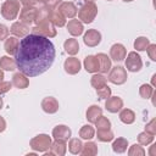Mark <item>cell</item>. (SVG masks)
<instances>
[{
    "instance_id": "cell-1",
    "label": "cell",
    "mask_w": 156,
    "mask_h": 156,
    "mask_svg": "<svg viewBox=\"0 0 156 156\" xmlns=\"http://www.w3.org/2000/svg\"><path fill=\"white\" fill-rule=\"evenodd\" d=\"M56 50L49 38L28 34L15 54L16 67L27 77H37L46 72L54 63Z\"/></svg>"
},
{
    "instance_id": "cell-2",
    "label": "cell",
    "mask_w": 156,
    "mask_h": 156,
    "mask_svg": "<svg viewBox=\"0 0 156 156\" xmlns=\"http://www.w3.org/2000/svg\"><path fill=\"white\" fill-rule=\"evenodd\" d=\"M30 30H32L33 34L41 35V37H45V38H49V39L56 37V34H57L56 27L48 18H44V20H40V21L35 22V26Z\"/></svg>"
},
{
    "instance_id": "cell-3",
    "label": "cell",
    "mask_w": 156,
    "mask_h": 156,
    "mask_svg": "<svg viewBox=\"0 0 156 156\" xmlns=\"http://www.w3.org/2000/svg\"><path fill=\"white\" fill-rule=\"evenodd\" d=\"M20 10L21 9H20V1L18 0H6L2 2L1 7H0L1 16L7 21L15 20L18 16Z\"/></svg>"
},
{
    "instance_id": "cell-4",
    "label": "cell",
    "mask_w": 156,
    "mask_h": 156,
    "mask_svg": "<svg viewBox=\"0 0 156 156\" xmlns=\"http://www.w3.org/2000/svg\"><path fill=\"white\" fill-rule=\"evenodd\" d=\"M98 15V6L94 2H85L78 10V18L82 23H91Z\"/></svg>"
},
{
    "instance_id": "cell-5",
    "label": "cell",
    "mask_w": 156,
    "mask_h": 156,
    "mask_svg": "<svg viewBox=\"0 0 156 156\" xmlns=\"http://www.w3.org/2000/svg\"><path fill=\"white\" fill-rule=\"evenodd\" d=\"M51 138L48 134H38L30 139L29 146L35 152H46L51 145Z\"/></svg>"
},
{
    "instance_id": "cell-6",
    "label": "cell",
    "mask_w": 156,
    "mask_h": 156,
    "mask_svg": "<svg viewBox=\"0 0 156 156\" xmlns=\"http://www.w3.org/2000/svg\"><path fill=\"white\" fill-rule=\"evenodd\" d=\"M108 72H110V73H108L107 79H108V82H111L112 84L122 85V84H124V83L127 82L128 76H127V71H126L124 67H122V66H115V67H112Z\"/></svg>"
},
{
    "instance_id": "cell-7",
    "label": "cell",
    "mask_w": 156,
    "mask_h": 156,
    "mask_svg": "<svg viewBox=\"0 0 156 156\" xmlns=\"http://www.w3.org/2000/svg\"><path fill=\"white\" fill-rule=\"evenodd\" d=\"M126 68L127 71L129 72H139L143 67V61H141V57L140 55L136 52V51H130L128 52V55L126 56Z\"/></svg>"
},
{
    "instance_id": "cell-8",
    "label": "cell",
    "mask_w": 156,
    "mask_h": 156,
    "mask_svg": "<svg viewBox=\"0 0 156 156\" xmlns=\"http://www.w3.org/2000/svg\"><path fill=\"white\" fill-rule=\"evenodd\" d=\"M37 16H38V7L35 6H28V7L23 6V9L20 10V22L24 24L30 26L32 23H34Z\"/></svg>"
},
{
    "instance_id": "cell-9",
    "label": "cell",
    "mask_w": 156,
    "mask_h": 156,
    "mask_svg": "<svg viewBox=\"0 0 156 156\" xmlns=\"http://www.w3.org/2000/svg\"><path fill=\"white\" fill-rule=\"evenodd\" d=\"M83 41L89 48L98 46L101 41V33L98 29H88L83 37Z\"/></svg>"
},
{
    "instance_id": "cell-10",
    "label": "cell",
    "mask_w": 156,
    "mask_h": 156,
    "mask_svg": "<svg viewBox=\"0 0 156 156\" xmlns=\"http://www.w3.org/2000/svg\"><path fill=\"white\" fill-rule=\"evenodd\" d=\"M127 56V49L124 48V45L119 44V43H116L111 46L110 49V58L116 61V62H121L126 58Z\"/></svg>"
},
{
    "instance_id": "cell-11",
    "label": "cell",
    "mask_w": 156,
    "mask_h": 156,
    "mask_svg": "<svg viewBox=\"0 0 156 156\" xmlns=\"http://www.w3.org/2000/svg\"><path fill=\"white\" fill-rule=\"evenodd\" d=\"M67 151V145L66 141L63 140H54V143H51L50 149L44 152L46 156L48 155H55V156H65Z\"/></svg>"
},
{
    "instance_id": "cell-12",
    "label": "cell",
    "mask_w": 156,
    "mask_h": 156,
    "mask_svg": "<svg viewBox=\"0 0 156 156\" xmlns=\"http://www.w3.org/2000/svg\"><path fill=\"white\" fill-rule=\"evenodd\" d=\"M52 138L55 139V140H63V141H67L69 138H71V135H72V132H71V129L67 127V126H65V124H58V126H56L54 129H52Z\"/></svg>"
},
{
    "instance_id": "cell-13",
    "label": "cell",
    "mask_w": 156,
    "mask_h": 156,
    "mask_svg": "<svg viewBox=\"0 0 156 156\" xmlns=\"http://www.w3.org/2000/svg\"><path fill=\"white\" fill-rule=\"evenodd\" d=\"M49 9V7H48ZM48 20L55 26V27H63L66 24L65 16L58 11V9H49L48 11Z\"/></svg>"
},
{
    "instance_id": "cell-14",
    "label": "cell",
    "mask_w": 156,
    "mask_h": 156,
    "mask_svg": "<svg viewBox=\"0 0 156 156\" xmlns=\"http://www.w3.org/2000/svg\"><path fill=\"white\" fill-rule=\"evenodd\" d=\"M58 101L54 98V96H46L41 100V108L44 112L49 113V115H52V113H56L58 111Z\"/></svg>"
},
{
    "instance_id": "cell-15",
    "label": "cell",
    "mask_w": 156,
    "mask_h": 156,
    "mask_svg": "<svg viewBox=\"0 0 156 156\" xmlns=\"http://www.w3.org/2000/svg\"><path fill=\"white\" fill-rule=\"evenodd\" d=\"M123 107V100L118 96H110L105 101V108L111 113H117Z\"/></svg>"
},
{
    "instance_id": "cell-16",
    "label": "cell",
    "mask_w": 156,
    "mask_h": 156,
    "mask_svg": "<svg viewBox=\"0 0 156 156\" xmlns=\"http://www.w3.org/2000/svg\"><path fill=\"white\" fill-rule=\"evenodd\" d=\"M57 9L65 16V18H73L78 12L77 6L72 1H62Z\"/></svg>"
},
{
    "instance_id": "cell-17",
    "label": "cell",
    "mask_w": 156,
    "mask_h": 156,
    "mask_svg": "<svg viewBox=\"0 0 156 156\" xmlns=\"http://www.w3.org/2000/svg\"><path fill=\"white\" fill-rule=\"evenodd\" d=\"M63 68H65L66 73L73 76V74L79 73V71L82 68V63L77 57H68V58H66V61L63 63Z\"/></svg>"
},
{
    "instance_id": "cell-18",
    "label": "cell",
    "mask_w": 156,
    "mask_h": 156,
    "mask_svg": "<svg viewBox=\"0 0 156 156\" xmlns=\"http://www.w3.org/2000/svg\"><path fill=\"white\" fill-rule=\"evenodd\" d=\"M10 32L16 38H24V37H27L29 34L30 29H29L28 24H24L22 22H13L11 28H10Z\"/></svg>"
},
{
    "instance_id": "cell-19",
    "label": "cell",
    "mask_w": 156,
    "mask_h": 156,
    "mask_svg": "<svg viewBox=\"0 0 156 156\" xmlns=\"http://www.w3.org/2000/svg\"><path fill=\"white\" fill-rule=\"evenodd\" d=\"M95 56H96L98 62H99V72L101 74L107 73L111 69V58H110V56H107L104 52H99Z\"/></svg>"
},
{
    "instance_id": "cell-20",
    "label": "cell",
    "mask_w": 156,
    "mask_h": 156,
    "mask_svg": "<svg viewBox=\"0 0 156 156\" xmlns=\"http://www.w3.org/2000/svg\"><path fill=\"white\" fill-rule=\"evenodd\" d=\"M67 30L73 37H79L84 32V26L79 20H71L67 23Z\"/></svg>"
},
{
    "instance_id": "cell-21",
    "label": "cell",
    "mask_w": 156,
    "mask_h": 156,
    "mask_svg": "<svg viewBox=\"0 0 156 156\" xmlns=\"http://www.w3.org/2000/svg\"><path fill=\"white\" fill-rule=\"evenodd\" d=\"M83 65H84V69L88 73H96V72H99V62H98L96 56H94V55H88L84 58Z\"/></svg>"
},
{
    "instance_id": "cell-22",
    "label": "cell",
    "mask_w": 156,
    "mask_h": 156,
    "mask_svg": "<svg viewBox=\"0 0 156 156\" xmlns=\"http://www.w3.org/2000/svg\"><path fill=\"white\" fill-rule=\"evenodd\" d=\"M12 85L18 89H26L29 85V79L22 72H17L12 76Z\"/></svg>"
},
{
    "instance_id": "cell-23",
    "label": "cell",
    "mask_w": 156,
    "mask_h": 156,
    "mask_svg": "<svg viewBox=\"0 0 156 156\" xmlns=\"http://www.w3.org/2000/svg\"><path fill=\"white\" fill-rule=\"evenodd\" d=\"M102 115V108L98 105H91L88 107L87 113H85V118L89 123H95V121Z\"/></svg>"
},
{
    "instance_id": "cell-24",
    "label": "cell",
    "mask_w": 156,
    "mask_h": 156,
    "mask_svg": "<svg viewBox=\"0 0 156 156\" xmlns=\"http://www.w3.org/2000/svg\"><path fill=\"white\" fill-rule=\"evenodd\" d=\"M20 45V40L16 37H7L4 43V49L9 55H15Z\"/></svg>"
},
{
    "instance_id": "cell-25",
    "label": "cell",
    "mask_w": 156,
    "mask_h": 156,
    "mask_svg": "<svg viewBox=\"0 0 156 156\" xmlns=\"http://www.w3.org/2000/svg\"><path fill=\"white\" fill-rule=\"evenodd\" d=\"M63 49H65V51H66L68 55L74 56L76 54L79 52V44H78V40L74 39V38L67 39V40L63 43Z\"/></svg>"
},
{
    "instance_id": "cell-26",
    "label": "cell",
    "mask_w": 156,
    "mask_h": 156,
    "mask_svg": "<svg viewBox=\"0 0 156 156\" xmlns=\"http://www.w3.org/2000/svg\"><path fill=\"white\" fill-rule=\"evenodd\" d=\"M119 119L124 124H132L135 121V113L130 108H122L119 111Z\"/></svg>"
},
{
    "instance_id": "cell-27",
    "label": "cell",
    "mask_w": 156,
    "mask_h": 156,
    "mask_svg": "<svg viewBox=\"0 0 156 156\" xmlns=\"http://www.w3.org/2000/svg\"><path fill=\"white\" fill-rule=\"evenodd\" d=\"M128 147V140L126 138H117L112 143V150L116 154H123L127 151Z\"/></svg>"
},
{
    "instance_id": "cell-28",
    "label": "cell",
    "mask_w": 156,
    "mask_h": 156,
    "mask_svg": "<svg viewBox=\"0 0 156 156\" xmlns=\"http://www.w3.org/2000/svg\"><path fill=\"white\" fill-rule=\"evenodd\" d=\"M0 68L2 71H15L16 69V61L10 56H1L0 57Z\"/></svg>"
},
{
    "instance_id": "cell-29",
    "label": "cell",
    "mask_w": 156,
    "mask_h": 156,
    "mask_svg": "<svg viewBox=\"0 0 156 156\" xmlns=\"http://www.w3.org/2000/svg\"><path fill=\"white\" fill-rule=\"evenodd\" d=\"M80 154L83 156H95L98 154V145L94 141H88L83 145Z\"/></svg>"
},
{
    "instance_id": "cell-30",
    "label": "cell",
    "mask_w": 156,
    "mask_h": 156,
    "mask_svg": "<svg viewBox=\"0 0 156 156\" xmlns=\"http://www.w3.org/2000/svg\"><path fill=\"white\" fill-rule=\"evenodd\" d=\"M79 136L84 140H91L95 136V129L90 124H85L79 129Z\"/></svg>"
},
{
    "instance_id": "cell-31",
    "label": "cell",
    "mask_w": 156,
    "mask_h": 156,
    "mask_svg": "<svg viewBox=\"0 0 156 156\" xmlns=\"http://www.w3.org/2000/svg\"><path fill=\"white\" fill-rule=\"evenodd\" d=\"M83 147V143L80 141V139L78 138H69V143H68V151L73 155H78L80 154Z\"/></svg>"
},
{
    "instance_id": "cell-32",
    "label": "cell",
    "mask_w": 156,
    "mask_h": 156,
    "mask_svg": "<svg viewBox=\"0 0 156 156\" xmlns=\"http://www.w3.org/2000/svg\"><path fill=\"white\" fill-rule=\"evenodd\" d=\"M90 84H91L93 88L99 89V88L106 85L107 84V80H106V78L101 73H94L93 77L90 78Z\"/></svg>"
},
{
    "instance_id": "cell-33",
    "label": "cell",
    "mask_w": 156,
    "mask_h": 156,
    "mask_svg": "<svg viewBox=\"0 0 156 156\" xmlns=\"http://www.w3.org/2000/svg\"><path fill=\"white\" fill-rule=\"evenodd\" d=\"M96 138H98L99 141L108 143V141L113 140L115 135H113V133L111 132V129H98V132H96Z\"/></svg>"
},
{
    "instance_id": "cell-34",
    "label": "cell",
    "mask_w": 156,
    "mask_h": 156,
    "mask_svg": "<svg viewBox=\"0 0 156 156\" xmlns=\"http://www.w3.org/2000/svg\"><path fill=\"white\" fill-rule=\"evenodd\" d=\"M149 44H150V40L146 37H138L134 40V49L136 51H145Z\"/></svg>"
},
{
    "instance_id": "cell-35",
    "label": "cell",
    "mask_w": 156,
    "mask_h": 156,
    "mask_svg": "<svg viewBox=\"0 0 156 156\" xmlns=\"http://www.w3.org/2000/svg\"><path fill=\"white\" fill-rule=\"evenodd\" d=\"M155 93V89L150 84H141L139 88V95L143 99H150Z\"/></svg>"
},
{
    "instance_id": "cell-36",
    "label": "cell",
    "mask_w": 156,
    "mask_h": 156,
    "mask_svg": "<svg viewBox=\"0 0 156 156\" xmlns=\"http://www.w3.org/2000/svg\"><path fill=\"white\" fill-rule=\"evenodd\" d=\"M154 135L152 134H150V133H147V132H141V133H139L138 134V143L140 144V145H144V146H146V145H149V144H151L152 141H154Z\"/></svg>"
},
{
    "instance_id": "cell-37",
    "label": "cell",
    "mask_w": 156,
    "mask_h": 156,
    "mask_svg": "<svg viewBox=\"0 0 156 156\" xmlns=\"http://www.w3.org/2000/svg\"><path fill=\"white\" fill-rule=\"evenodd\" d=\"M95 127H96V129H111V122L107 117L101 115L95 121Z\"/></svg>"
},
{
    "instance_id": "cell-38",
    "label": "cell",
    "mask_w": 156,
    "mask_h": 156,
    "mask_svg": "<svg viewBox=\"0 0 156 156\" xmlns=\"http://www.w3.org/2000/svg\"><path fill=\"white\" fill-rule=\"evenodd\" d=\"M146 152L144 150V147L140 144H133L129 150H128V155L129 156H144Z\"/></svg>"
},
{
    "instance_id": "cell-39",
    "label": "cell",
    "mask_w": 156,
    "mask_h": 156,
    "mask_svg": "<svg viewBox=\"0 0 156 156\" xmlns=\"http://www.w3.org/2000/svg\"><path fill=\"white\" fill-rule=\"evenodd\" d=\"M96 94H98L99 99H101V100H106L107 98L111 96V88L106 84V85H104V87L96 89Z\"/></svg>"
},
{
    "instance_id": "cell-40",
    "label": "cell",
    "mask_w": 156,
    "mask_h": 156,
    "mask_svg": "<svg viewBox=\"0 0 156 156\" xmlns=\"http://www.w3.org/2000/svg\"><path fill=\"white\" fill-rule=\"evenodd\" d=\"M11 88H12V82H6V80L0 82V95L10 91Z\"/></svg>"
},
{
    "instance_id": "cell-41",
    "label": "cell",
    "mask_w": 156,
    "mask_h": 156,
    "mask_svg": "<svg viewBox=\"0 0 156 156\" xmlns=\"http://www.w3.org/2000/svg\"><path fill=\"white\" fill-rule=\"evenodd\" d=\"M147 55L152 61H156V44H149V46L146 48Z\"/></svg>"
},
{
    "instance_id": "cell-42",
    "label": "cell",
    "mask_w": 156,
    "mask_h": 156,
    "mask_svg": "<svg viewBox=\"0 0 156 156\" xmlns=\"http://www.w3.org/2000/svg\"><path fill=\"white\" fill-rule=\"evenodd\" d=\"M155 118H152L149 123H146V126H145V132H147V133H150V134H152V135H155L156 134V127H155Z\"/></svg>"
},
{
    "instance_id": "cell-43",
    "label": "cell",
    "mask_w": 156,
    "mask_h": 156,
    "mask_svg": "<svg viewBox=\"0 0 156 156\" xmlns=\"http://www.w3.org/2000/svg\"><path fill=\"white\" fill-rule=\"evenodd\" d=\"M9 33H10V29L5 24H1L0 23V41L1 40H5L9 37Z\"/></svg>"
},
{
    "instance_id": "cell-44",
    "label": "cell",
    "mask_w": 156,
    "mask_h": 156,
    "mask_svg": "<svg viewBox=\"0 0 156 156\" xmlns=\"http://www.w3.org/2000/svg\"><path fill=\"white\" fill-rule=\"evenodd\" d=\"M61 2H62V0H48L44 5L48 6L49 9H56V7H58V5Z\"/></svg>"
},
{
    "instance_id": "cell-45",
    "label": "cell",
    "mask_w": 156,
    "mask_h": 156,
    "mask_svg": "<svg viewBox=\"0 0 156 156\" xmlns=\"http://www.w3.org/2000/svg\"><path fill=\"white\" fill-rule=\"evenodd\" d=\"M20 4H22L24 7H28V6H35L38 4V0H18Z\"/></svg>"
},
{
    "instance_id": "cell-46",
    "label": "cell",
    "mask_w": 156,
    "mask_h": 156,
    "mask_svg": "<svg viewBox=\"0 0 156 156\" xmlns=\"http://www.w3.org/2000/svg\"><path fill=\"white\" fill-rule=\"evenodd\" d=\"M6 129V121L4 119V117L0 116V133H2Z\"/></svg>"
},
{
    "instance_id": "cell-47",
    "label": "cell",
    "mask_w": 156,
    "mask_h": 156,
    "mask_svg": "<svg viewBox=\"0 0 156 156\" xmlns=\"http://www.w3.org/2000/svg\"><path fill=\"white\" fill-rule=\"evenodd\" d=\"M4 78H5V76H4V71L0 68V82H2V80H4Z\"/></svg>"
},
{
    "instance_id": "cell-48",
    "label": "cell",
    "mask_w": 156,
    "mask_h": 156,
    "mask_svg": "<svg viewBox=\"0 0 156 156\" xmlns=\"http://www.w3.org/2000/svg\"><path fill=\"white\" fill-rule=\"evenodd\" d=\"M155 78H156V74L152 76V87H155Z\"/></svg>"
},
{
    "instance_id": "cell-49",
    "label": "cell",
    "mask_w": 156,
    "mask_h": 156,
    "mask_svg": "<svg viewBox=\"0 0 156 156\" xmlns=\"http://www.w3.org/2000/svg\"><path fill=\"white\" fill-rule=\"evenodd\" d=\"M2 104H4V102H2V98H0V110L2 108Z\"/></svg>"
},
{
    "instance_id": "cell-50",
    "label": "cell",
    "mask_w": 156,
    "mask_h": 156,
    "mask_svg": "<svg viewBox=\"0 0 156 156\" xmlns=\"http://www.w3.org/2000/svg\"><path fill=\"white\" fill-rule=\"evenodd\" d=\"M48 0H38V2H40V4H45Z\"/></svg>"
},
{
    "instance_id": "cell-51",
    "label": "cell",
    "mask_w": 156,
    "mask_h": 156,
    "mask_svg": "<svg viewBox=\"0 0 156 156\" xmlns=\"http://www.w3.org/2000/svg\"><path fill=\"white\" fill-rule=\"evenodd\" d=\"M96 0H85V2H95Z\"/></svg>"
},
{
    "instance_id": "cell-52",
    "label": "cell",
    "mask_w": 156,
    "mask_h": 156,
    "mask_svg": "<svg viewBox=\"0 0 156 156\" xmlns=\"http://www.w3.org/2000/svg\"><path fill=\"white\" fill-rule=\"evenodd\" d=\"M122 1H124V2H130V1H134V0H122Z\"/></svg>"
},
{
    "instance_id": "cell-53",
    "label": "cell",
    "mask_w": 156,
    "mask_h": 156,
    "mask_svg": "<svg viewBox=\"0 0 156 156\" xmlns=\"http://www.w3.org/2000/svg\"><path fill=\"white\" fill-rule=\"evenodd\" d=\"M107 1H112V0H107Z\"/></svg>"
}]
</instances>
